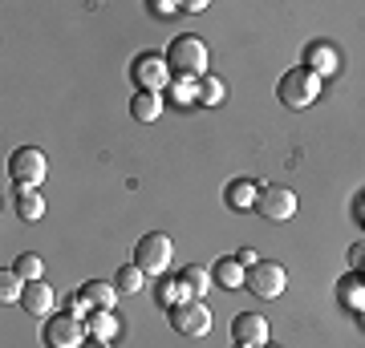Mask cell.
Instances as JSON below:
<instances>
[{"label": "cell", "mask_w": 365, "mask_h": 348, "mask_svg": "<svg viewBox=\"0 0 365 348\" xmlns=\"http://www.w3.org/2000/svg\"><path fill=\"white\" fill-rule=\"evenodd\" d=\"M167 61H170V73L175 78H207V61H211V49L207 41L195 37V33H179L170 37L167 45Z\"/></svg>", "instance_id": "obj_1"}, {"label": "cell", "mask_w": 365, "mask_h": 348, "mask_svg": "<svg viewBox=\"0 0 365 348\" xmlns=\"http://www.w3.org/2000/svg\"><path fill=\"white\" fill-rule=\"evenodd\" d=\"M276 97H280L284 110H309L321 97V78L313 69H304V65H292L280 78V85H276Z\"/></svg>", "instance_id": "obj_2"}, {"label": "cell", "mask_w": 365, "mask_h": 348, "mask_svg": "<svg viewBox=\"0 0 365 348\" xmlns=\"http://www.w3.org/2000/svg\"><path fill=\"white\" fill-rule=\"evenodd\" d=\"M297 191L292 186H280V182H260V194H256V215L268 223H288L297 215Z\"/></svg>", "instance_id": "obj_3"}, {"label": "cell", "mask_w": 365, "mask_h": 348, "mask_svg": "<svg viewBox=\"0 0 365 348\" xmlns=\"http://www.w3.org/2000/svg\"><path fill=\"white\" fill-rule=\"evenodd\" d=\"M45 174H49V162H45V150H37V146H21L9 158V179L16 182V191H37Z\"/></svg>", "instance_id": "obj_4"}, {"label": "cell", "mask_w": 365, "mask_h": 348, "mask_svg": "<svg viewBox=\"0 0 365 348\" xmlns=\"http://www.w3.org/2000/svg\"><path fill=\"white\" fill-rule=\"evenodd\" d=\"M170 259H175V243H170V235H163V231H150L134 243V263H138L146 275H163V271L170 268Z\"/></svg>", "instance_id": "obj_5"}, {"label": "cell", "mask_w": 365, "mask_h": 348, "mask_svg": "<svg viewBox=\"0 0 365 348\" xmlns=\"http://www.w3.org/2000/svg\"><path fill=\"white\" fill-rule=\"evenodd\" d=\"M41 336H45V344H49V348H81L86 340H90L86 320H81V316H73V312L49 316V320H45V328H41Z\"/></svg>", "instance_id": "obj_6"}, {"label": "cell", "mask_w": 365, "mask_h": 348, "mask_svg": "<svg viewBox=\"0 0 365 348\" xmlns=\"http://www.w3.org/2000/svg\"><path fill=\"white\" fill-rule=\"evenodd\" d=\"M130 81L138 85V90H150L158 93L163 85L170 81V61L167 53H138L130 61Z\"/></svg>", "instance_id": "obj_7"}, {"label": "cell", "mask_w": 365, "mask_h": 348, "mask_svg": "<svg viewBox=\"0 0 365 348\" xmlns=\"http://www.w3.org/2000/svg\"><path fill=\"white\" fill-rule=\"evenodd\" d=\"M256 300H276L284 296L288 288V271L280 268V263H272V259H260L256 268H248V284H244Z\"/></svg>", "instance_id": "obj_8"}, {"label": "cell", "mask_w": 365, "mask_h": 348, "mask_svg": "<svg viewBox=\"0 0 365 348\" xmlns=\"http://www.w3.org/2000/svg\"><path fill=\"white\" fill-rule=\"evenodd\" d=\"M167 320L179 336H207L211 332V312H207L203 300H187V304H179V308H170Z\"/></svg>", "instance_id": "obj_9"}, {"label": "cell", "mask_w": 365, "mask_h": 348, "mask_svg": "<svg viewBox=\"0 0 365 348\" xmlns=\"http://www.w3.org/2000/svg\"><path fill=\"white\" fill-rule=\"evenodd\" d=\"M232 340H235V348L268 344V320L256 316V312H235L232 316Z\"/></svg>", "instance_id": "obj_10"}, {"label": "cell", "mask_w": 365, "mask_h": 348, "mask_svg": "<svg viewBox=\"0 0 365 348\" xmlns=\"http://www.w3.org/2000/svg\"><path fill=\"white\" fill-rule=\"evenodd\" d=\"M78 296L90 304V312H114L122 292H118L114 284H106V280H86V284L78 288Z\"/></svg>", "instance_id": "obj_11"}, {"label": "cell", "mask_w": 365, "mask_h": 348, "mask_svg": "<svg viewBox=\"0 0 365 348\" xmlns=\"http://www.w3.org/2000/svg\"><path fill=\"white\" fill-rule=\"evenodd\" d=\"M53 304H57V296H53V288L45 284V280H33V284H25V296H21V308H25V316H53Z\"/></svg>", "instance_id": "obj_12"}, {"label": "cell", "mask_w": 365, "mask_h": 348, "mask_svg": "<svg viewBox=\"0 0 365 348\" xmlns=\"http://www.w3.org/2000/svg\"><path fill=\"white\" fill-rule=\"evenodd\" d=\"M211 280H215V288H227V292H235V288L248 284V268H244L235 255H223V259H215Z\"/></svg>", "instance_id": "obj_13"}, {"label": "cell", "mask_w": 365, "mask_h": 348, "mask_svg": "<svg viewBox=\"0 0 365 348\" xmlns=\"http://www.w3.org/2000/svg\"><path fill=\"white\" fill-rule=\"evenodd\" d=\"M256 194H260V182L252 179H232L227 186H223V203L232 206V211H256Z\"/></svg>", "instance_id": "obj_14"}, {"label": "cell", "mask_w": 365, "mask_h": 348, "mask_svg": "<svg viewBox=\"0 0 365 348\" xmlns=\"http://www.w3.org/2000/svg\"><path fill=\"white\" fill-rule=\"evenodd\" d=\"M130 117H134V122H158V117H163V93L134 90V97H130Z\"/></svg>", "instance_id": "obj_15"}, {"label": "cell", "mask_w": 365, "mask_h": 348, "mask_svg": "<svg viewBox=\"0 0 365 348\" xmlns=\"http://www.w3.org/2000/svg\"><path fill=\"white\" fill-rule=\"evenodd\" d=\"M304 69H313L317 78H325V73H333L337 69V49L333 45H325V41H317V45H309V53H304Z\"/></svg>", "instance_id": "obj_16"}, {"label": "cell", "mask_w": 365, "mask_h": 348, "mask_svg": "<svg viewBox=\"0 0 365 348\" xmlns=\"http://www.w3.org/2000/svg\"><path fill=\"white\" fill-rule=\"evenodd\" d=\"M155 300H158V308L163 312H170V308H179V304H187L191 292H187V284H182V275H175V280H158Z\"/></svg>", "instance_id": "obj_17"}, {"label": "cell", "mask_w": 365, "mask_h": 348, "mask_svg": "<svg viewBox=\"0 0 365 348\" xmlns=\"http://www.w3.org/2000/svg\"><path fill=\"white\" fill-rule=\"evenodd\" d=\"M86 332H90L93 340H106V344H114V336L122 332V324H118L114 312H90V316H86Z\"/></svg>", "instance_id": "obj_18"}, {"label": "cell", "mask_w": 365, "mask_h": 348, "mask_svg": "<svg viewBox=\"0 0 365 348\" xmlns=\"http://www.w3.org/2000/svg\"><path fill=\"white\" fill-rule=\"evenodd\" d=\"M182 284H187L191 300H203L207 288H215V280H211V271L203 268V263H187V268H182Z\"/></svg>", "instance_id": "obj_19"}, {"label": "cell", "mask_w": 365, "mask_h": 348, "mask_svg": "<svg viewBox=\"0 0 365 348\" xmlns=\"http://www.w3.org/2000/svg\"><path fill=\"white\" fill-rule=\"evenodd\" d=\"M223 97H227V85H223V78L207 73V78L195 81V105H220Z\"/></svg>", "instance_id": "obj_20"}, {"label": "cell", "mask_w": 365, "mask_h": 348, "mask_svg": "<svg viewBox=\"0 0 365 348\" xmlns=\"http://www.w3.org/2000/svg\"><path fill=\"white\" fill-rule=\"evenodd\" d=\"M110 284H114L122 296H130V292H138V288L146 284V271L138 268V263H122V268L114 271V280H110Z\"/></svg>", "instance_id": "obj_21"}, {"label": "cell", "mask_w": 365, "mask_h": 348, "mask_svg": "<svg viewBox=\"0 0 365 348\" xmlns=\"http://www.w3.org/2000/svg\"><path fill=\"white\" fill-rule=\"evenodd\" d=\"M41 215H45V199H41V191H16V219L37 223Z\"/></svg>", "instance_id": "obj_22"}, {"label": "cell", "mask_w": 365, "mask_h": 348, "mask_svg": "<svg viewBox=\"0 0 365 348\" xmlns=\"http://www.w3.org/2000/svg\"><path fill=\"white\" fill-rule=\"evenodd\" d=\"M25 284L29 280H21V275H16V271H0V300H4V304H21V296H25Z\"/></svg>", "instance_id": "obj_23"}, {"label": "cell", "mask_w": 365, "mask_h": 348, "mask_svg": "<svg viewBox=\"0 0 365 348\" xmlns=\"http://www.w3.org/2000/svg\"><path fill=\"white\" fill-rule=\"evenodd\" d=\"M13 271L21 275V280H29V284H33V280H45V268H41V259H37V255H29V251L13 263Z\"/></svg>", "instance_id": "obj_24"}, {"label": "cell", "mask_w": 365, "mask_h": 348, "mask_svg": "<svg viewBox=\"0 0 365 348\" xmlns=\"http://www.w3.org/2000/svg\"><path fill=\"white\" fill-rule=\"evenodd\" d=\"M175 102L179 105H195V78H175Z\"/></svg>", "instance_id": "obj_25"}, {"label": "cell", "mask_w": 365, "mask_h": 348, "mask_svg": "<svg viewBox=\"0 0 365 348\" xmlns=\"http://www.w3.org/2000/svg\"><path fill=\"white\" fill-rule=\"evenodd\" d=\"M349 263H353V271H365V243L349 247Z\"/></svg>", "instance_id": "obj_26"}, {"label": "cell", "mask_w": 365, "mask_h": 348, "mask_svg": "<svg viewBox=\"0 0 365 348\" xmlns=\"http://www.w3.org/2000/svg\"><path fill=\"white\" fill-rule=\"evenodd\" d=\"M235 259H240L244 268H256V263H260V255H256V247H240V251H235Z\"/></svg>", "instance_id": "obj_27"}, {"label": "cell", "mask_w": 365, "mask_h": 348, "mask_svg": "<svg viewBox=\"0 0 365 348\" xmlns=\"http://www.w3.org/2000/svg\"><path fill=\"white\" fill-rule=\"evenodd\" d=\"M150 13H155V16H175V13H179V4H167V0H150Z\"/></svg>", "instance_id": "obj_28"}, {"label": "cell", "mask_w": 365, "mask_h": 348, "mask_svg": "<svg viewBox=\"0 0 365 348\" xmlns=\"http://www.w3.org/2000/svg\"><path fill=\"white\" fill-rule=\"evenodd\" d=\"M66 312H73V316H86V312H90V304H86L81 296H69V300H66Z\"/></svg>", "instance_id": "obj_29"}, {"label": "cell", "mask_w": 365, "mask_h": 348, "mask_svg": "<svg viewBox=\"0 0 365 348\" xmlns=\"http://www.w3.org/2000/svg\"><path fill=\"white\" fill-rule=\"evenodd\" d=\"M182 9H187V13H203V9H207V0H187Z\"/></svg>", "instance_id": "obj_30"}, {"label": "cell", "mask_w": 365, "mask_h": 348, "mask_svg": "<svg viewBox=\"0 0 365 348\" xmlns=\"http://www.w3.org/2000/svg\"><path fill=\"white\" fill-rule=\"evenodd\" d=\"M353 215H357V223H361V227H365V194H361V199H357V211H353Z\"/></svg>", "instance_id": "obj_31"}, {"label": "cell", "mask_w": 365, "mask_h": 348, "mask_svg": "<svg viewBox=\"0 0 365 348\" xmlns=\"http://www.w3.org/2000/svg\"><path fill=\"white\" fill-rule=\"evenodd\" d=\"M81 348H110V344H106V340H93V336H90V340H86Z\"/></svg>", "instance_id": "obj_32"}, {"label": "cell", "mask_w": 365, "mask_h": 348, "mask_svg": "<svg viewBox=\"0 0 365 348\" xmlns=\"http://www.w3.org/2000/svg\"><path fill=\"white\" fill-rule=\"evenodd\" d=\"M260 348H272V344H260Z\"/></svg>", "instance_id": "obj_33"}]
</instances>
